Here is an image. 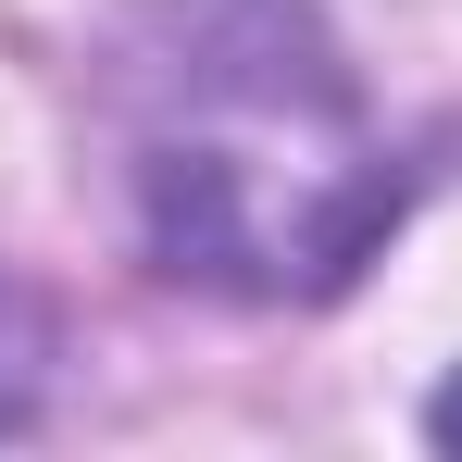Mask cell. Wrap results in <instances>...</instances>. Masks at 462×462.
<instances>
[{
  "mask_svg": "<svg viewBox=\"0 0 462 462\" xmlns=\"http://www.w3.org/2000/svg\"><path fill=\"white\" fill-rule=\"evenodd\" d=\"M425 438H438V450H462V375L438 387V400H425Z\"/></svg>",
  "mask_w": 462,
  "mask_h": 462,
  "instance_id": "cell-2",
  "label": "cell"
},
{
  "mask_svg": "<svg viewBox=\"0 0 462 462\" xmlns=\"http://www.w3.org/2000/svg\"><path fill=\"white\" fill-rule=\"evenodd\" d=\"M113 151L162 275L237 300H325L400 226V162L300 0H138Z\"/></svg>",
  "mask_w": 462,
  "mask_h": 462,
  "instance_id": "cell-1",
  "label": "cell"
}]
</instances>
